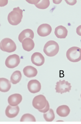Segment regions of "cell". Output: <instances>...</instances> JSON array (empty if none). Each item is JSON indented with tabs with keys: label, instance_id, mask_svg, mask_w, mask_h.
Listing matches in <instances>:
<instances>
[{
	"label": "cell",
	"instance_id": "cb8c5ba5",
	"mask_svg": "<svg viewBox=\"0 0 81 124\" xmlns=\"http://www.w3.org/2000/svg\"><path fill=\"white\" fill-rule=\"evenodd\" d=\"M67 4L70 5H74L77 3L76 0H65Z\"/></svg>",
	"mask_w": 81,
	"mask_h": 124
},
{
	"label": "cell",
	"instance_id": "52a82bcc",
	"mask_svg": "<svg viewBox=\"0 0 81 124\" xmlns=\"http://www.w3.org/2000/svg\"><path fill=\"white\" fill-rule=\"evenodd\" d=\"M20 59L19 55L16 54L9 56L5 61L6 67L10 69H13L17 67L19 64Z\"/></svg>",
	"mask_w": 81,
	"mask_h": 124
},
{
	"label": "cell",
	"instance_id": "44dd1931",
	"mask_svg": "<svg viewBox=\"0 0 81 124\" xmlns=\"http://www.w3.org/2000/svg\"><path fill=\"white\" fill-rule=\"evenodd\" d=\"M43 117L47 122H52L54 120L55 117L54 111L52 109H49L47 112L44 113Z\"/></svg>",
	"mask_w": 81,
	"mask_h": 124
},
{
	"label": "cell",
	"instance_id": "ffe728a7",
	"mask_svg": "<svg viewBox=\"0 0 81 124\" xmlns=\"http://www.w3.org/2000/svg\"><path fill=\"white\" fill-rule=\"evenodd\" d=\"M22 77L21 73L19 71L16 70L12 74L10 78V82L13 84L16 85L19 82Z\"/></svg>",
	"mask_w": 81,
	"mask_h": 124
},
{
	"label": "cell",
	"instance_id": "8992f818",
	"mask_svg": "<svg viewBox=\"0 0 81 124\" xmlns=\"http://www.w3.org/2000/svg\"><path fill=\"white\" fill-rule=\"evenodd\" d=\"M71 84L68 82L65 81V80L62 81L60 80L59 81L56 83L55 90L56 93L62 94L67 92H69L71 90Z\"/></svg>",
	"mask_w": 81,
	"mask_h": 124
},
{
	"label": "cell",
	"instance_id": "3957f363",
	"mask_svg": "<svg viewBox=\"0 0 81 124\" xmlns=\"http://www.w3.org/2000/svg\"><path fill=\"white\" fill-rule=\"evenodd\" d=\"M66 56L69 61L77 62L81 60V49L73 46L69 48L66 53Z\"/></svg>",
	"mask_w": 81,
	"mask_h": 124
},
{
	"label": "cell",
	"instance_id": "e0dca14e",
	"mask_svg": "<svg viewBox=\"0 0 81 124\" xmlns=\"http://www.w3.org/2000/svg\"><path fill=\"white\" fill-rule=\"evenodd\" d=\"M23 49L27 52H30L34 49L35 44L34 41L30 38H26L22 43Z\"/></svg>",
	"mask_w": 81,
	"mask_h": 124
},
{
	"label": "cell",
	"instance_id": "6da1fadb",
	"mask_svg": "<svg viewBox=\"0 0 81 124\" xmlns=\"http://www.w3.org/2000/svg\"><path fill=\"white\" fill-rule=\"evenodd\" d=\"M23 11L19 7L14 8L8 16V20L10 24L13 25L19 24L23 17Z\"/></svg>",
	"mask_w": 81,
	"mask_h": 124
},
{
	"label": "cell",
	"instance_id": "9c48e42d",
	"mask_svg": "<svg viewBox=\"0 0 81 124\" xmlns=\"http://www.w3.org/2000/svg\"><path fill=\"white\" fill-rule=\"evenodd\" d=\"M52 30V28L50 25L47 23H44L39 26L37 32L40 36L46 37L50 34Z\"/></svg>",
	"mask_w": 81,
	"mask_h": 124
},
{
	"label": "cell",
	"instance_id": "7402d4cb",
	"mask_svg": "<svg viewBox=\"0 0 81 124\" xmlns=\"http://www.w3.org/2000/svg\"><path fill=\"white\" fill-rule=\"evenodd\" d=\"M36 121L35 118L32 115L29 114H24L22 116L20 122H35Z\"/></svg>",
	"mask_w": 81,
	"mask_h": 124
},
{
	"label": "cell",
	"instance_id": "d4e9b609",
	"mask_svg": "<svg viewBox=\"0 0 81 124\" xmlns=\"http://www.w3.org/2000/svg\"><path fill=\"white\" fill-rule=\"evenodd\" d=\"M76 32L78 35L81 36V25L77 27Z\"/></svg>",
	"mask_w": 81,
	"mask_h": 124
},
{
	"label": "cell",
	"instance_id": "30bf717a",
	"mask_svg": "<svg viewBox=\"0 0 81 124\" xmlns=\"http://www.w3.org/2000/svg\"><path fill=\"white\" fill-rule=\"evenodd\" d=\"M31 61L34 65L37 66H40L44 64L45 59L42 54L36 52L34 53L31 56Z\"/></svg>",
	"mask_w": 81,
	"mask_h": 124
},
{
	"label": "cell",
	"instance_id": "603a6c76",
	"mask_svg": "<svg viewBox=\"0 0 81 124\" xmlns=\"http://www.w3.org/2000/svg\"><path fill=\"white\" fill-rule=\"evenodd\" d=\"M49 105L48 101H47V103L46 106L44 108L41 110H38L41 113H45L47 112L49 109Z\"/></svg>",
	"mask_w": 81,
	"mask_h": 124
},
{
	"label": "cell",
	"instance_id": "9a60e30c",
	"mask_svg": "<svg viewBox=\"0 0 81 124\" xmlns=\"http://www.w3.org/2000/svg\"><path fill=\"white\" fill-rule=\"evenodd\" d=\"M24 74L28 78L35 77L37 75L38 71L36 69L31 66H27L23 70Z\"/></svg>",
	"mask_w": 81,
	"mask_h": 124
},
{
	"label": "cell",
	"instance_id": "7c38bea8",
	"mask_svg": "<svg viewBox=\"0 0 81 124\" xmlns=\"http://www.w3.org/2000/svg\"><path fill=\"white\" fill-rule=\"evenodd\" d=\"M22 96L19 94H15L11 95L8 98V103L10 105L16 106L21 103L22 101Z\"/></svg>",
	"mask_w": 81,
	"mask_h": 124
},
{
	"label": "cell",
	"instance_id": "277c9868",
	"mask_svg": "<svg viewBox=\"0 0 81 124\" xmlns=\"http://www.w3.org/2000/svg\"><path fill=\"white\" fill-rule=\"evenodd\" d=\"M0 49L4 52L10 53L14 52L16 48L15 43L10 38H4L0 42Z\"/></svg>",
	"mask_w": 81,
	"mask_h": 124
},
{
	"label": "cell",
	"instance_id": "484cf974",
	"mask_svg": "<svg viewBox=\"0 0 81 124\" xmlns=\"http://www.w3.org/2000/svg\"></svg>",
	"mask_w": 81,
	"mask_h": 124
},
{
	"label": "cell",
	"instance_id": "5bb4252c",
	"mask_svg": "<svg viewBox=\"0 0 81 124\" xmlns=\"http://www.w3.org/2000/svg\"><path fill=\"white\" fill-rule=\"evenodd\" d=\"M34 37V33L32 30L30 29H27L22 31L20 33L18 39L20 42L22 43L25 38H31L32 39Z\"/></svg>",
	"mask_w": 81,
	"mask_h": 124
},
{
	"label": "cell",
	"instance_id": "ba28073f",
	"mask_svg": "<svg viewBox=\"0 0 81 124\" xmlns=\"http://www.w3.org/2000/svg\"><path fill=\"white\" fill-rule=\"evenodd\" d=\"M27 88L31 93H36L40 92L41 90V84L37 80H31L28 83Z\"/></svg>",
	"mask_w": 81,
	"mask_h": 124
},
{
	"label": "cell",
	"instance_id": "4fadbf2b",
	"mask_svg": "<svg viewBox=\"0 0 81 124\" xmlns=\"http://www.w3.org/2000/svg\"><path fill=\"white\" fill-rule=\"evenodd\" d=\"M54 33L58 38L64 39L67 35L68 31L65 27L62 25H60L55 29Z\"/></svg>",
	"mask_w": 81,
	"mask_h": 124
},
{
	"label": "cell",
	"instance_id": "d6986e66",
	"mask_svg": "<svg viewBox=\"0 0 81 124\" xmlns=\"http://www.w3.org/2000/svg\"><path fill=\"white\" fill-rule=\"evenodd\" d=\"M34 2H30L29 3L32 2V4H34L35 6L39 9H45L48 8L50 5V1L48 0H34Z\"/></svg>",
	"mask_w": 81,
	"mask_h": 124
},
{
	"label": "cell",
	"instance_id": "5b68a950",
	"mask_svg": "<svg viewBox=\"0 0 81 124\" xmlns=\"http://www.w3.org/2000/svg\"><path fill=\"white\" fill-rule=\"evenodd\" d=\"M47 101L45 96L40 94L35 97L33 100V107L37 110L43 109L46 105Z\"/></svg>",
	"mask_w": 81,
	"mask_h": 124
},
{
	"label": "cell",
	"instance_id": "7a4b0ae2",
	"mask_svg": "<svg viewBox=\"0 0 81 124\" xmlns=\"http://www.w3.org/2000/svg\"><path fill=\"white\" fill-rule=\"evenodd\" d=\"M59 50L58 43L54 41L51 40L46 43L44 46L43 52L48 56L53 57L58 53Z\"/></svg>",
	"mask_w": 81,
	"mask_h": 124
},
{
	"label": "cell",
	"instance_id": "8fae6325",
	"mask_svg": "<svg viewBox=\"0 0 81 124\" xmlns=\"http://www.w3.org/2000/svg\"><path fill=\"white\" fill-rule=\"evenodd\" d=\"M19 111L20 108L18 106H13L10 105L7 107L5 113L7 117L13 118L16 117L18 115Z\"/></svg>",
	"mask_w": 81,
	"mask_h": 124
},
{
	"label": "cell",
	"instance_id": "2e32d148",
	"mask_svg": "<svg viewBox=\"0 0 81 124\" xmlns=\"http://www.w3.org/2000/svg\"><path fill=\"white\" fill-rule=\"evenodd\" d=\"M11 87L10 82L8 79L4 78H0V91L6 92L10 90Z\"/></svg>",
	"mask_w": 81,
	"mask_h": 124
},
{
	"label": "cell",
	"instance_id": "ac0fdd59",
	"mask_svg": "<svg viewBox=\"0 0 81 124\" xmlns=\"http://www.w3.org/2000/svg\"><path fill=\"white\" fill-rule=\"evenodd\" d=\"M70 110L68 106L62 105L59 107L56 110L57 113L61 117H65L69 115Z\"/></svg>",
	"mask_w": 81,
	"mask_h": 124
}]
</instances>
